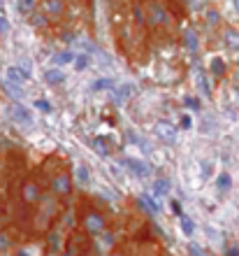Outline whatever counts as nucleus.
I'll return each mask as SVG.
<instances>
[{"label": "nucleus", "instance_id": "nucleus-1", "mask_svg": "<svg viewBox=\"0 0 239 256\" xmlns=\"http://www.w3.org/2000/svg\"><path fill=\"white\" fill-rule=\"evenodd\" d=\"M121 163H123L125 168L133 172L135 177H149V175H151V165H146L144 161H139V159H130V156H125Z\"/></svg>", "mask_w": 239, "mask_h": 256}, {"label": "nucleus", "instance_id": "nucleus-2", "mask_svg": "<svg viewBox=\"0 0 239 256\" xmlns=\"http://www.w3.org/2000/svg\"><path fill=\"white\" fill-rule=\"evenodd\" d=\"M156 135L160 140H165V142H174V140H177V126L170 124L167 119H163V121L156 124Z\"/></svg>", "mask_w": 239, "mask_h": 256}, {"label": "nucleus", "instance_id": "nucleus-3", "mask_svg": "<svg viewBox=\"0 0 239 256\" xmlns=\"http://www.w3.org/2000/svg\"><path fill=\"white\" fill-rule=\"evenodd\" d=\"M84 226L88 233H100L104 228V217L100 212H88L84 217Z\"/></svg>", "mask_w": 239, "mask_h": 256}, {"label": "nucleus", "instance_id": "nucleus-4", "mask_svg": "<svg viewBox=\"0 0 239 256\" xmlns=\"http://www.w3.org/2000/svg\"><path fill=\"white\" fill-rule=\"evenodd\" d=\"M12 117H14V121H19V124H23V126H28V124H33V114L28 112V107L23 105H17L12 107Z\"/></svg>", "mask_w": 239, "mask_h": 256}, {"label": "nucleus", "instance_id": "nucleus-5", "mask_svg": "<svg viewBox=\"0 0 239 256\" xmlns=\"http://www.w3.org/2000/svg\"><path fill=\"white\" fill-rule=\"evenodd\" d=\"M7 79H10V82H17V84H23V82H28V79H31V73H28V70H23V68L12 65V68H7Z\"/></svg>", "mask_w": 239, "mask_h": 256}, {"label": "nucleus", "instance_id": "nucleus-6", "mask_svg": "<svg viewBox=\"0 0 239 256\" xmlns=\"http://www.w3.org/2000/svg\"><path fill=\"white\" fill-rule=\"evenodd\" d=\"M51 186L56 193L65 196V193H70V177H68V175H58V177L51 182Z\"/></svg>", "mask_w": 239, "mask_h": 256}, {"label": "nucleus", "instance_id": "nucleus-7", "mask_svg": "<svg viewBox=\"0 0 239 256\" xmlns=\"http://www.w3.org/2000/svg\"><path fill=\"white\" fill-rule=\"evenodd\" d=\"M133 89H135L133 84H121V86H116V89H112V93H114V98L119 103H123V100H128V98L133 96Z\"/></svg>", "mask_w": 239, "mask_h": 256}, {"label": "nucleus", "instance_id": "nucleus-8", "mask_svg": "<svg viewBox=\"0 0 239 256\" xmlns=\"http://www.w3.org/2000/svg\"><path fill=\"white\" fill-rule=\"evenodd\" d=\"M74 56H77L74 52H61L51 58V63L53 65H70V63H74Z\"/></svg>", "mask_w": 239, "mask_h": 256}, {"label": "nucleus", "instance_id": "nucleus-9", "mask_svg": "<svg viewBox=\"0 0 239 256\" xmlns=\"http://www.w3.org/2000/svg\"><path fill=\"white\" fill-rule=\"evenodd\" d=\"M5 91H7L14 100H21V98H23V89H21V84H17V82H10V79H7V82H5Z\"/></svg>", "mask_w": 239, "mask_h": 256}, {"label": "nucleus", "instance_id": "nucleus-10", "mask_svg": "<svg viewBox=\"0 0 239 256\" xmlns=\"http://www.w3.org/2000/svg\"><path fill=\"white\" fill-rule=\"evenodd\" d=\"M37 198H40L37 186H35V184H26V189H23V201H26V203H35Z\"/></svg>", "mask_w": 239, "mask_h": 256}, {"label": "nucleus", "instance_id": "nucleus-11", "mask_svg": "<svg viewBox=\"0 0 239 256\" xmlns=\"http://www.w3.org/2000/svg\"><path fill=\"white\" fill-rule=\"evenodd\" d=\"M44 79H47L49 84H63V82H65V75H63L61 70H47Z\"/></svg>", "mask_w": 239, "mask_h": 256}, {"label": "nucleus", "instance_id": "nucleus-12", "mask_svg": "<svg viewBox=\"0 0 239 256\" xmlns=\"http://www.w3.org/2000/svg\"><path fill=\"white\" fill-rule=\"evenodd\" d=\"M91 89H93V91H104V89H114V79H107V77H102V79H95L93 84H91Z\"/></svg>", "mask_w": 239, "mask_h": 256}, {"label": "nucleus", "instance_id": "nucleus-13", "mask_svg": "<svg viewBox=\"0 0 239 256\" xmlns=\"http://www.w3.org/2000/svg\"><path fill=\"white\" fill-rule=\"evenodd\" d=\"M230 184H232V180H230V175H228V172H221L219 177H216V186H219L221 191H228V189H230Z\"/></svg>", "mask_w": 239, "mask_h": 256}, {"label": "nucleus", "instance_id": "nucleus-14", "mask_svg": "<svg viewBox=\"0 0 239 256\" xmlns=\"http://www.w3.org/2000/svg\"><path fill=\"white\" fill-rule=\"evenodd\" d=\"M139 203H142V207H146L151 214H156L158 210H160V207L154 203V198H151V196H142V198H139Z\"/></svg>", "mask_w": 239, "mask_h": 256}, {"label": "nucleus", "instance_id": "nucleus-15", "mask_svg": "<svg viewBox=\"0 0 239 256\" xmlns=\"http://www.w3.org/2000/svg\"><path fill=\"white\" fill-rule=\"evenodd\" d=\"M47 12L53 14V17H58V14L63 12V2L61 0H47Z\"/></svg>", "mask_w": 239, "mask_h": 256}, {"label": "nucleus", "instance_id": "nucleus-16", "mask_svg": "<svg viewBox=\"0 0 239 256\" xmlns=\"http://www.w3.org/2000/svg\"><path fill=\"white\" fill-rule=\"evenodd\" d=\"M88 63H91V61H88V54L74 56V68H77V70H86V68H88Z\"/></svg>", "mask_w": 239, "mask_h": 256}, {"label": "nucleus", "instance_id": "nucleus-17", "mask_svg": "<svg viewBox=\"0 0 239 256\" xmlns=\"http://www.w3.org/2000/svg\"><path fill=\"white\" fill-rule=\"evenodd\" d=\"M154 191H156L158 196H165V193H170V182H167V180H158L156 186H154Z\"/></svg>", "mask_w": 239, "mask_h": 256}, {"label": "nucleus", "instance_id": "nucleus-18", "mask_svg": "<svg viewBox=\"0 0 239 256\" xmlns=\"http://www.w3.org/2000/svg\"><path fill=\"white\" fill-rule=\"evenodd\" d=\"M77 180L82 182V184H86V182L91 180V170H88L86 165H79V168H77Z\"/></svg>", "mask_w": 239, "mask_h": 256}, {"label": "nucleus", "instance_id": "nucleus-19", "mask_svg": "<svg viewBox=\"0 0 239 256\" xmlns=\"http://www.w3.org/2000/svg\"><path fill=\"white\" fill-rule=\"evenodd\" d=\"M211 73H214V75H223V73H225V63H223L221 58H214V61H211Z\"/></svg>", "mask_w": 239, "mask_h": 256}, {"label": "nucleus", "instance_id": "nucleus-20", "mask_svg": "<svg viewBox=\"0 0 239 256\" xmlns=\"http://www.w3.org/2000/svg\"><path fill=\"white\" fill-rule=\"evenodd\" d=\"M181 228H184V233H186V235H193V231H195L193 221H190L188 217H184V214H181Z\"/></svg>", "mask_w": 239, "mask_h": 256}, {"label": "nucleus", "instance_id": "nucleus-21", "mask_svg": "<svg viewBox=\"0 0 239 256\" xmlns=\"http://www.w3.org/2000/svg\"><path fill=\"white\" fill-rule=\"evenodd\" d=\"M93 147H95V151H98V154H102V156H107V154H109V147H104V140L102 138H95Z\"/></svg>", "mask_w": 239, "mask_h": 256}, {"label": "nucleus", "instance_id": "nucleus-22", "mask_svg": "<svg viewBox=\"0 0 239 256\" xmlns=\"http://www.w3.org/2000/svg\"><path fill=\"white\" fill-rule=\"evenodd\" d=\"M19 10L23 14H28V12L35 10V0H19Z\"/></svg>", "mask_w": 239, "mask_h": 256}, {"label": "nucleus", "instance_id": "nucleus-23", "mask_svg": "<svg viewBox=\"0 0 239 256\" xmlns=\"http://www.w3.org/2000/svg\"><path fill=\"white\" fill-rule=\"evenodd\" d=\"M35 107H37V110H40V112H44V114H49V112H51V103H49V100H35Z\"/></svg>", "mask_w": 239, "mask_h": 256}, {"label": "nucleus", "instance_id": "nucleus-24", "mask_svg": "<svg viewBox=\"0 0 239 256\" xmlns=\"http://www.w3.org/2000/svg\"><path fill=\"white\" fill-rule=\"evenodd\" d=\"M186 107H190V110H200V100L198 98H186Z\"/></svg>", "mask_w": 239, "mask_h": 256}, {"label": "nucleus", "instance_id": "nucleus-25", "mask_svg": "<svg viewBox=\"0 0 239 256\" xmlns=\"http://www.w3.org/2000/svg\"><path fill=\"white\" fill-rule=\"evenodd\" d=\"M181 128H184V130H188V128H193V119L188 117V114H184V117H181Z\"/></svg>", "mask_w": 239, "mask_h": 256}, {"label": "nucleus", "instance_id": "nucleus-26", "mask_svg": "<svg viewBox=\"0 0 239 256\" xmlns=\"http://www.w3.org/2000/svg\"><path fill=\"white\" fill-rule=\"evenodd\" d=\"M186 42H188V47H190V49H195V47H198V42H195V35H193L190 31L186 33Z\"/></svg>", "mask_w": 239, "mask_h": 256}, {"label": "nucleus", "instance_id": "nucleus-27", "mask_svg": "<svg viewBox=\"0 0 239 256\" xmlns=\"http://www.w3.org/2000/svg\"><path fill=\"white\" fill-rule=\"evenodd\" d=\"M102 242H104V245H114V235H112V233H104V235H102Z\"/></svg>", "mask_w": 239, "mask_h": 256}, {"label": "nucleus", "instance_id": "nucleus-28", "mask_svg": "<svg viewBox=\"0 0 239 256\" xmlns=\"http://www.w3.org/2000/svg\"><path fill=\"white\" fill-rule=\"evenodd\" d=\"M228 42L232 44V47H239V37H235L232 33H228Z\"/></svg>", "mask_w": 239, "mask_h": 256}, {"label": "nucleus", "instance_id": "nucleus-29", "mask_svg": "<svg viewBox=\"0 0 239 256\" xmlns=\"http://www.w3.org/2000/svg\"><path fill=\"white\" fill-rule=\"evenodd\" d=\"M190 254H205V249L198 245H190Z\"/></svg>", "mask_w": 239, "mask_h": 256}, {"label": "nucleus", "instance_id": "nucleus-30", "mask_svg": "<svg viewBox=\"0 0 239 256\" xmlns=\"http://www.w3.org/2000/svg\"><path fill=\"white\" fill-rule=\"evenodd\" d=\"M10 31V26H7V21L5 19H0V33H7Z\"/></svg>", "mask_w": 239, "mask_h": 256}, {"label": "nucleus", "instance_id": "nucleus-31", "mask_svg": "<svg viewBox=\"0 0 239 256\" xmlns=\"http://www.w3.org/2000/svg\"><path fill=\"white\" fill-rule=\"evenodd\" d=\"M7 245H10V242H7V238H5V235H0V249H7Z\"/></svg>", "mask_w": 239, "mask_h": 256}, {"label": "nucleus", "instance_id": "nucleus-32", "mask_svg": "<svg viewBox=\"0 0 239 256\" xmlns=\"http://www.w3.org/2000/svg\"><path fill=\"white\" fill-rule=\"evenodd\" d=\"M209 172H211V165H209V163H205V165H202V175H205V177H207Z\"/></svg>", "mask_w": 239, "mask_h": 256}, {"label": "nucleus", "instance_id": "nucleus-33", "mask_svg": "<svg viewBox=\"0 0 239 256\" xmlns=\"http://www.w3.org/2000/svg\"><path fill=\"white\" fill-rule=\"evenodd\" d=\"M172 210H174L177 214H181V207H179V203H172Z\"/></svg>", "mask_w": 239, "mask_h": 256}, {"label": "nucleus", "instance_id": "nucleus-34", "mask_svg": "<svg viewBox=\"0 0 239 256\" xmlns=\"http://www.w3.org/2000/svg\"><path fill=\"white\" fill-rule=\"evenodd\" d=\"M235 5H237V7H239V0H235Z\"/></svg>", "mask_w": 239, "mask_h": 256}]
</instances>
